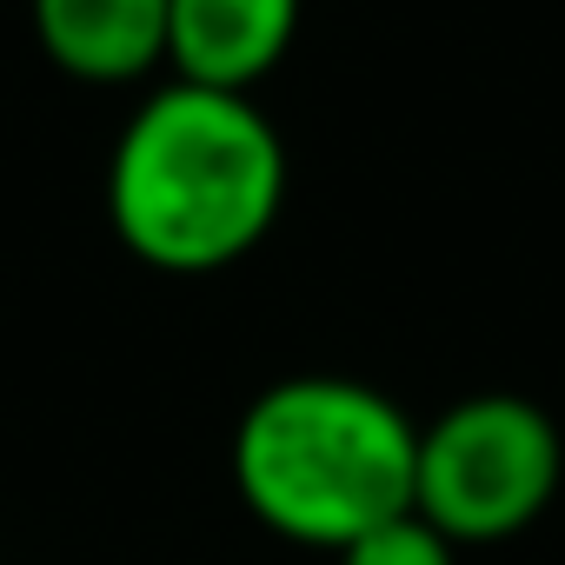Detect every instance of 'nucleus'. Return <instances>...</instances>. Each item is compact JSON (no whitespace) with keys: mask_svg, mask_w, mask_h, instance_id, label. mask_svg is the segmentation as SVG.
Returning a JSON list of instances; mask_svg holds the SVG:
<instances>
[{"mask_svg":"<svg viewBox=\"0 0 565 565\" xmlns=\"http://www.w3.org/2000/svg\"><path fill=\"white\" fill-rule=\"evenodd\" d=\"M287 206V140L253 94L153 87L107 153L114 239L153 273H220L246 259Z\"/></svg>","mask_w":565,"mask_h":565,"instance_id":"1","label":"nucleus"},{"mask_svg":"<svg viewBox=\"0 0 565 565\" xmlns=\"http://www.w3.org/2000/svg\"><path fill=\"white\" fill-rule=\"evenodd\" d=\"M419 419L347 373H294L246 399L233 426L239 505L294 545L347 552L360 532L413 512Z\"/></svg>","mask_w":565,"mask_h":565,"instance_id":"2","label":"nucleus"},{"mask_svg":"<svg viewBox=\"0 0 565 565\" xmlns=\"http://www.w3.org/2000/svg\"><path fill=\"white\" fill-rule=\"evenodd\" d=\"M565 479V439L525 393H466L419 426L413 512L452 545H499L525 532Z\"/></svg>","mask_w":565,"mask_h":565,"instance_id":"3","label":"nucleus"},{"mask_svg":"<svg viewBox=\"0 0 565 565\" xmlns=\"http://www.w3.org/2000/svg\"><path fill=\"white\" fill-rule=\"evenodd\" d=\"M307 0H167V67L186 87L253 94L300 34Z\"/></svg>","mask_w":565,"mask_h":565,"instance_id":"4","label":"nucleus"},{"mask_svg":"<svg viewBox=\"0 0 565 565\" xmlns=\"http://www.w3.org/2000/svg\"><path fill=\"white\" fill-rule=\"evenodd\" d=\"M41 54L87 87H134L167 67V0H28Z\"/></svg>","mask_w":565,"mask_h":565,"instance_id":"5","label":"nucleus"},{"mask_svg":"<svg viewBox=\"0 0 565 565\" xmlns=\"http://www.w3.org/2000/svg\"><path fill=\"white\" fill-rule=\"evenodd\" d=\"M333 558H340V565H459V545H452L433 519L399 512V519L360 532V539H353L347 552H333Z\"/></svg>","mask_w":565,"mask_h":565,"instance_id":"6","label":"nucleus"}]
</instances>
